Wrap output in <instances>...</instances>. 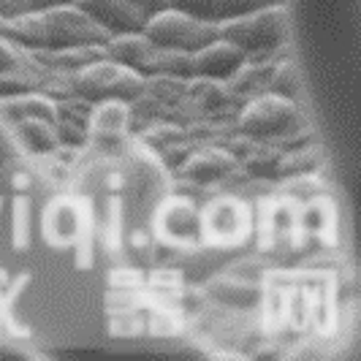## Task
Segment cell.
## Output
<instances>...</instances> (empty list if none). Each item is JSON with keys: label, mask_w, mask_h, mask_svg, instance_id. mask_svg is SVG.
Masks as SVG:
<instances>
[{"label": "cell", "mask_w": 361, "mask_h": 361, "mask_svg": "<svg viewBox=\"0 0 361 361\" xmlns=\"http://www.w3.org/2000/svg\"><path fill=\"white\" fill-rule=\"evenodd\" d=\"M73 0H0V19L25 17V14H36V11H47L54 6H66Z\"/></svg>", "instance_id": "15"}, {"label": "cell", "mask_w": 361, "mask_h": 361, "mask_svg": "<svg viewBox=\"0 0 361 361\" xmlns=\"http://www.w3.org/2000/svg\"><path fill=\"white\" fill-rule=\"evenodd\" d=\"M296 117H299V111L293 106V101L277 92V95H261V98L250 101L239 117V126L250 136L269 139V136H280V133L290 130Z\"/></svg>", "instance_id": "5"}, {"label": "cell", "mask_w": 361, "mask_h": 361, "mask_svg": "<svg viewBox=\"0 0 361 361\" xmlns=\"http://www.w3.org/2000/svg\"><path fill=\"white\" fill-rule=\"evenodd\" d=\"M90 19H95L109 36L142 33L147 22L130 0H73Z\"/></svg>", "instance_id": "6"}, {"label": "cell", "mask_w": 361, "mask_h": 361, "mask_svg": "<svg viewBox=\"0 0 361 361\" xmlns=\"http://www.w3.org/2000/svg\"><path fill=\"white\" fill-rule=\"evenodd\" d=\"M128 109L123 106V101H106L104 106L95 111V133L109 136V139H120L128 130Z\"/></svg>", "instance_id": "13"}, {"label": "cell", "mask_w": 361, "mask_h": 361, "mask_svg": "<svg viewBox=\"0 0 361 361\" xmlns=\"http://www.w3.org/2000/svg\"><path fill=\"white\" fill-rule=\"evenodd\" d=\"M204 226L209 236L215 239H223V242H234L236 236L245 234L247 228V215L242 209V204L236 201H220V204H212L204 215Z\"/></svg>", "instance_id": "9"}, {"label": "cell", "mask_w": 361, "mask_h": 361, "mask_svg": "<svg viewBox=\"0 0 361 361\" xmlns=\"http://www.w3.org/2000/svg\"><path fill=\"white\" fill-rule=\"evenodd\" d=\"M0 36L30 49H85L104 47L109 33L76 3L54 6L25 17L0 19Z\"/></svg>", "instance_id": "1"}, {"label": "cell", "mask_w": 361, "mask_h": 361, "mask_svg": "<svg viewBox=\"0 0 361 361\" xmlns=\"http://www.w3.org/2000/svg\"><path fill=\"white\" fill-rule=\"evenodd\" d=\"M19 130H22V139H27V136L36 139V145H33L36 149L54 145L52 128L47 126V123H41V117H25V120L19 123Z\"/></svg>", "instance_id": "16"}, {"label": "cell", "mask_w": 361, "mask_h": 361, "mask_svg": "<svg viewBox=\"0 0 361 361\" xmlns=\"http://www.w3.org/2000/svg\"><path fill=\"white\" fill-rule=\"evenodd\" d=\"M142 33L152 44V49H171V52L188 54L199 52L201 47H207L209 41H215L220 36L217 25L188 17L177 8H166L152 19H147Z\"/></svg>", "instance_id": "3"}, {"label": "cell", "mask_w": 361, "mask_h": 361, "mask_svg": "<svg viewBox=\"0 0 361 361\" xmlns=\"http://www.w3.org/2000/svg\"><path fill=\"white\" fill-rule=\"evenodd\" d=\"M169 8H177L201 22L223 25L250 8H258V0H169Z\"/></svg>", "instance_id": "8"}, {"label": "cell", "mask_w": 361, "mask_h": 361, "mask_svg": "<svg viewBox=\"0 0 361 361\" xmlns=\"http://www.w3.org/2000/svg\"><path fill=\"white\" fill-rule=\"evenodd\" d=\"M17 158V139L8 133V128L0 120V174L8 169V163Z\"/></svg>", "instance_id": "17"}, {"label": "cell", "mask_w": 361, "mask_h": 361, "mask_svg": "<svg viewBox=\"0 0 361 361\" xmlns=\"http://www.w3.org/2000/svg\"><path fill=\"white\" fill-rule=\"evenodd\" d=\"M247 54L242 52L236 44L226 41V38L217 36L215 41H209L207 47H201L199 52L190 54L193 60V73H201V76H209V79H226L234 71L242 68Z\"/></svg>", "instance_id": "7"}, {"label": "cell", "mask_w": 361, "mask_h": 361, "mask_svg": "<svg viewBox=\"0 0 361 361\" xmlns=\"http://www.w3.org/2000/svg\"><path fill=\"white\" fill-rule=\"evenodd\" d=\"M236 161L226 152V149H201L196 152L190 161H188V174L193 180L209 182V180H220L226 177L228 171H234Z\"/></svg>", "instance_id": "11"}, {"label": "cell", "mask_w": 361, "mask_h": 361, "mask_svg": "<svg viewBox=\"0 0 361 361\" xmlns=\"http://www.w3.org/2000/svg\"><path fill=\"white\" fill-rule=\"evenodd\" d=\"M163 226L171 236H190L199 228V215L188 201H169Z\"/></svg>", "instance_id": "14"}, {"label": "cell", "mask_w": 361, "mask_h": 361, "mask_svg": "<svg viewBox=\"0 0 361 361\" xmlns=\"http://www.w3.org/2000/svg\"><path fill=\"white\" fill-rule=\"evenodd\" d=\"M106 57L114 63H123L130 68H139L152 60V44L147 41L145 33H120V36H109L104 44Z\"/></svg>", "instance_id": "10"}, {"label": "cell", "mask_w": 361, "mask_h": 361, "mask_svg": "<svg viewBox=\"0 0 361 361\" xmlns=\"http://www.w3.org/2000/svg\"><path fill=\"white\" fill-rule=\"evenodd\" d=\"M220 38L236 44L242 52H269L280 47L290 30V14L286 3L280 6H258L239 17L217 25Z\"/></svg>", "instance_id": "2"}, {"label": "cell", "mask_w": 361, "mask_h": 361, "mask_svg": "<svg viewBox=\"0 0 361 361\" xmlns=\"http://www.w3.org/2000/svg\"><path fill=\"white\" fill-rule=\"evenodd\" d=\"M280 3H288V0H258V6H280Z\"/></svg>", "instance_id": "19"}, {"label": "cell", "mask_w": 361, "mask_h": 361, "mask_svg": "<svg viewBox=\"0 0 361 361\" xmlns=\"http://www.w3.org/2000/svg\"><path fill=\"white\" fill-rule=\"evenodd\" d=\"M145 87L142 76L133 71L130 66L104 60V63H92L79 76V90L92 101H123L133 98Z\"/></svg>", "instance_id": "4"}, {"label": "cell", "mask_w": 361, "mask_h": 361, "mask_svg": "<svg viewBox=\"0 0 361 361\" xmlns=\"http://www.w3.org/2000/svg\"><path fill=\"white\" fill-rule=\"evenodd\" d=\"M212 293H215V299L226 302V305L247 307V305L258 302L261 288L255 283H245V280H236V277H223V280L212 283Z\"/></svg>", "instance_id": "12"}, {"label": "cell", "mask_w": 361, "mask_h": 361, "mask_svg": "<svg viewBox=\"0 0 361 361\" xmlns=\"http://www.w3.org/2000/svg\"><path fill=\"white\" fill-rule=\"evenodd\" d=\"M130 3H133V8L145 17V22L169 8V0H130Z\"/></svg>", "instance_id": "18"}]
</instances>
